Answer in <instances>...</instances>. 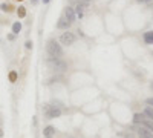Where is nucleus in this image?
<instances>
[{"mask_svg":"<svg viewBox=\"0 0 153 138\" xmlns=\"http://www.w3.org/2000/svg\"><path fill=\"white\" fill-rule=\"evenodd\" d=\"M46 51L51 57H57V59H60L63 55V49H61L60 44H58L57 40H49L46 44Z\"/></svg>","mask_w":153,"mask_h":138,"instance_id":"f257e3e1","label":"nucleus"},{"mask_svg":"<svg viewBox=\"0 0 153 138\" xmlns=\"http://www.w3.org/2000/svg\"><path fill=\"white\" fill-rule=\"evenodd\" d=\"M48 66L54 71H58V72H63V71L67 69V63L66 61H63L61 59H57V57H49L48 59Z\"/></svg>","mask_w":153,"mask_h":138,"instance_id":"f03ea898","label":"nucleus"},{"mask_svg":"<svg viewBox=\"0 0 153 138\" xmlns=\"http://www.w3.org/2000/svg\"><path fill=\"white\" fill-rule=\"evenodd\" d=\"M75 40H76V38H75V34H74V32H69V31L63 32L61 37H60L61 44H66V46H70V44H74Z\"/></svg>","mask_w":153,"mask_h":138,"instance_id":"7ed1b4c3","label":"nucleus"},{"mask_svg":"<svg viewBox=\"0 0 153 138\" xmlns=\"http://www.w3.org/2000/svg\"><path fill=\"white\" fill-rule=\"evenodd\" d=\"M44 112H46V117L48 118H58L61 115V109L60 108H55V106L46 104V106H44Z\"/></svg>","mask_w":153,"mask_h":138,"instance_id":"20e7f679","label":"nucleus"},{"mask_svg":"<svg viewBox=\"0 0 153 138\" xmlns=\"http://www.w3.org/2000/svg\"><path fill=\"white\" fill-rule=\"evenodd\" d=\"M136 132H138V137L139 138H153V132L148 131V129L144 127V126H139Z\"/></svg>","mask_w":153,"mask_h":138,"instance_id":"39448f33","label":"nucleus"},{"mask_svg":"<svg viewBox=\"0 0 153 138\" xmlns=\"http://www.w3.org/2000/svg\"><path fill=\"white\" fill-rule=\"evenodd\" d=\"M64 17L67 20L70 22H75V19H76V15H75V11H74V8H70V6H67L66 9H64Z\"/></svg>","mask_w":153,"mask_h":138,"instance_id":"423d86ee","label":"nucleus"},{"mask_svg":"<svg viewBox=\"0 0 153 138\" xmlns=\"http://www.w3.org/2000/svg\"><path fill=\"white\" fill-rule=\"evenodd\" d=\"M70 26V22L66 19V17H61V19H58V22H57V28L58 29H66L67 31V28Z\"/></svg>","mask_w":153,"mask_h":138,"instance_id":"0eeeda50","label":"nucleus"},{"mask_svg":"<svg viewBox=\"0 0 153 138\" xmlns=\"http://www.w3.org/2000/svg\"><path fill=\"white\" fill-rule=\"evenodd\" d=\"M146 118H147V117L144 115V112H142V114H139V112H138V114H135V115H133V123H135V124H139V126H141Z\"/></svg>","mask_w":153,"mask_h":138,"instance_id":"6e6552de","label":"nucleus"},{"mask_svg":"<svg viewBox=\"0 0 153 138\" xmlns=\"http://www.w3.org/2000/svg\"><path fill=\"white\" fill-rule=\"evenodd\" d=\"M144 40H146V43H148V44H153V31H147V32L144 34Z\"/></svg>","mask_w":153,"mask_h":138,"instance_id":"1a4fd4ad","label":"nucleus"},{"mask_svg":"<svg viewBox=\"0 0 153 138\" xmlns=\"http://www.w3.org/2000/svg\"><path fill=\"white\" fill-rule=\"evenodd\" d=\"M54 133H55V129H54L52 126L44 127V131H43V135H44V137H52Z\"/></svg>","mask_w":153,"mask_h":138,"instance_id":"9d476101","label":"nucleus"},{"mask_svg":"<svg viewBox=\"0 0 153 138\" xmlns=\"http://www.w3.org/2000/svg\"><path fill=\"white\" fill-rule=\"evenodd\" d=\"M141 126L147 127L148 131H152V132H153V120H150V118H146V120H144V123L141 124Z\"/></svg>","mask_w":153,"mask_h":138,"instance_id":"9b49d317","label":"nucleus"},{"mask_svg":"<svg viewBox=\"0 0 153 138\" xmlns=\"http://www.w3.org/2000/svg\"><path fill=\"white\" fill-rule=\"evenodd\" d=\"M144 115H146L147 118L153 120V108H152V106H146V109H144Z\"/></svg>","mask_w":153,"mask_h":138,"instance_id":"f8f14e48","label":"nucleus"},{"mask_svg":"<svg viewBox=\"0 0 153 138\" xmlns=\"http://www.w3.org/2000/svg\"><path fill=\"white\" fill-rule=\"evenodd\" d=\"M0 9L5 11V12H11V11H14V6L8 5V3H2V5H0Z\"/></svg>","mask_w":153,"mask_h":138,"instance_id":"ddd939ff","label":"nucleus"},{"mask_svg":"<svg viewBox=\"0 0 153 138\" xmlns=\"http://www.w3.org/2000/svg\"><path fill=\"white\" fill-rule=\"evenodd\" d=\"M20 31H21V23H20V22H15V23L12 25V32L17 35V34L20 32Z\"/></svg>","mask_w":153,"mask_h":138,"instance_id":"4468645a","label":"nucleus"},{"mask_svg":"<svg viewBox=\"0 0 153 138\" xmlns=\"http://www.w3.org/2000/svg\"><path fill=\"white\" fill-rule=\"evenodd\" d=\"M17 14H19L20 19L26 17V8H25V6H19V9H17Z\"/></svg>","mask_w":153,"mask_h":138,"instance_id":"2eb2a0df","label":"nucleus"},{"mask_svg":"<svg viewBox=\"0 0 153 138\" xmlns=\"http://www.w3.org/2000/svg\"><path fill=\"white\" fill-rule=\"evenodd\" d=\"M15 80H17V72H15V71H11V72H9V81L15 83Z\"/></svg>","mask_w":153,"mask_h":138,"instance_id":"dca6fc26","label":"nucleus"},{"mask_svg":"<svg viewBox=\"0 0 153 138\" xmlns=\"http://www.w3.org/2000/svg\"><path fill=\"white\" fill-rule=\"evenodd\" d=\"M146 103H147V106H152L153 108V97H148V98L146 100Z\"/></svg>","mask_w":153,"mask_h":138,"instance_id":"f3484780","label":"nucleus"},{"mask_svg":"<svg viewBox=\"0 0 153 138\" xmlns=\"http://www.w3.org/2000/svg\"><path fill=\"white\" fill-rule=\"evenodd\" d=\"M25 46H26V49H32V42H26Z\"/></svg>","mask_w":153,"mask_h":138,"instance_id":"a211bd4d","label":"nucleus"},{"mask_svg":"<svg viewBox=\"0 0 153 138\" xmlns=\"http://www.w3.org/2000/svg\"><path fill=\"white\" fill-rule=\"evenodd\" d=\"M146 3H148V5H150V6H152V5H153V0H147V2H146Z\"/></svg>","mask_w":153,"mask_h":138,"instance_id":"6ab92c4d","label":"nucleus"},{"mask_svg":"<svg viewBox=\"0 0 153 138\" xmlns=\"http://www.w3.org/2000/svg\"><path fill=\"white\" fill-rule=\"evenodd\" d=\"M3 137V131H2V127H0V138Z\"/></svg>","mask_w":153,"mask_h":138,"instance_id":"aec40b11","label":"nucleus"},{"mask_svg":"<svg viewBox=\"0 0 153 138\" xmlns=\"http://www.w3.org/2000/svg\"><path fill=\"white\" fill-rule=\"evenodd\" d=\"M150 89H152V91H153V81L150 83Z\"/></svg>","mask_w":153,"mask_h":138,"instance_id":"412c9836","label":"nucleus"},{"mask_svg":"<svg viewBox=\"0 0 153 138\" xmlns=\"http://www.w3.org/2000/svg\"><path fill=\"white\" fill-rule=\"evenodd\" d=\"M138 2H144V3H146V2H147V0H138Z\"/></svg>","mask_w":153,"mask_h":138,"instance_id":"4be33fe9","label":"nucleus"},{"mask_svg":"<svg viewBox=\"0 0 153 138\" xmlns=\"http://www.w3.org/2000/svg\"><path fill=\"white\" fill-rule=\"evenodd\" d=\"M49 2V0H43V3H48Z\"/></svg>","mask_w":153,"mask_h":138,"instance_id":"5701e85b","label":"nucleus"},{"mask_svg":"<svg viewBox=\"0 0 153 138\" xmlns=\"http://www.w3.org/2000/svg\"><path fill=\"white\" fill-rule=\"evenodd\" d=\"M32 3H37V0H32Z\"/></svg>","mask_w":153,"mask_h":138,"instance_id":"b1692460","label":"nucleus"},{"mask_svg":"<svg viewBox=\"0 0 153 138\" xmlns=\"http://www.w3.org/2000/svg\"><path fill=\"white\" fill-rule=\"evenodd\" d=\"M17 2H23V0H17Z\"/></svg>","mask_w":153,"mask_h":138,"instance_id":"393cba45","label":"nucleus"},{"mask_svg":"<svg viewBox=\"0 0 153 138\" xmlns=\"http://www.w3.org/2000/svg\"><path fill=\"white\" fill-rule=\"evenodd\" d=\"M46 138H52V137H46Z\"/></svg>","mask_w":153,"mask_h":138,"instance_id":"a878e982","label":"nucleus"},{"mask_svg":"<svg viewBox=\"0 0 153 138\" xmlns=\"http://www.w3.org/2000/svg\"><path fill=\"white\" fill-rule=\"evenodd\" d=\"M152 54H153V52H152Z\"/></svg>","mask_w":153,"mask_h":138,"instance_id":"bb28decb","label":"nucleus"}]
</instances>
